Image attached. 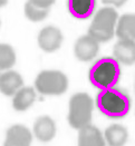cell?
<instances>
[{
    "label": "cell",
    "instance_id": "6da1fadb",
    "mask_svg": "<svg viewBox=\"0 0 135 146\" xmlns=\"http://www.w3.org/2000/svg\"><path fill=\"white\" fill-rule=\"evenodd\" d=\"M132 100L128 93L116 86L99 89L96 96V106L108 118L120 119L125 117L131 110Z\"/></svg>",
    "mask_w": 135,
    "mask_h": 146
},
{
    "label": "cell",
    "instance_id": "7a4b0ae2",
    "mask_svg": "<svg viewBox=\"0 0 135 146\" xmlns=\"http://www.w3.org/2000/svg\"><path fill=\"white\" fill-rule=\"evenodd\" d=\"M121 65L114 57H103L98 59L89 69V82L98 89L113 87L121 79Z\"/></svg>",
    "mask_w": 135,
    "mask_h": 146
},
{
    "label": "cell",
    "instance_id": "3957f363",
    "mask_svg": "<svg viewBox=\"0 0 135 146\" xmlns=\"http://www.w3.org/2000/svg\"><path fill=\"white\" fill-rule=\"evenodd\" d=\"M118 19L117 11L112 7L99 9L89 26L88 35L98 42H107L114 37L115 26Z\"/></svg>",
    "mask_w": 135,
    "mask_h": 146
},
{
    "label": "cell",
    "instance_id": "277c9868",
    "mask_svg": "<svg viewBox=\"0 0 135 146\" xmlns=\"http://www.w3.org/2000/svg\"><path fill=\"white\" fill-rule=\"evenodd\" d=\"M94 110V100L87 93H77L69 100L68 123L75 129H80L90 124Z\"/></svg>",
    "mask_w": 135,
    "mask_h": 146
},
{
    "label": "cell",
    "instance_id": "5b68a950",
    "mask_svg": "<svg viewBox=\"0 0 135 146\" xmlns=\"http://www.w3.org/2000/svg\"><path fill=\"white\" fill-rule=\"evenodd\" d=\"M35 88L46 96H58L68 88V78L61 70H43L37 75Z\"/></svg>",
    "mask_w": 135,
    "mask_h": 146
},
{
    "label": "cell",
    "instance_id": "8992f818",
    "mask_svg": "<svg viewBox=\"0 0 135 146\" xmlns=\"http://www.w3.org/2000/svg\"><path fill=\"white\" fill-rule=\"evenodd\" d=\"M63 39V34L57 27L47 26L38 34V45L45 52H54L61 48Z\"/></svg>",
    "mask_w": 135,
    "mask_h": 146
},
{
    "label": "cell",
    "instance_id": "52a82bcc",
    "mask_svg": "<svg viewBox=\"0 0 135 146\" xmlns=\"http://www.w3.org/2000/svg\"><path fill=\"white\" fill-rule=\"evenodd\" d=\"M99 50V42L94 38L85 35L78 38L74 46V52L78 60L80 61H90L94 59Z\"/></svg>",
    "mask_w": 135,
    "mask_h": 146
},
{
    "label": "cell",
    "instance_id": "ba28073f",
    "mask_svg": "<svg viewBox=\"0 0 135 146\" xmlns=\"http://www.w3.org/2000/svg\"><path fill=\"white\" fill-rule=\"evenodd\" d=\"M33 142V133L25 125L16 124L8 128L3 146H30Z\"/></svg>",
    "mask_w": 135,
    "mask_h": 146
},
{
    "label": "cell",
    "instance_id": "9c48e42d",
    "mask_svg": "<svg viewBox=\"0 0 135 146\" xmlns=\"http://www.w3.org/2000/svg\"><path fill=\"white\" fill-rule=\"evenodd\" d=\"M114 58L123 65L135 64V40L122 38L120 39L113 48Z\"/></svg>",
    "mask_w": 135,
    "mask_h": 146
},
{
    "label": "cell",
    "instance_id": "30bf717a",
    "mask_svg": "<svg viewBox=\"0 0 135 146\" xmlns=\"http://www.w3.org/2000/svg\"><path fill=\"white\" fill-rule=\"evenodd\" d=\"M55 121L49 116H40L34 124V135L39 142L48 143L56 135Z\"/></svg>",
    "mask_w": 135,
    "mask_h": 146
},
{
    "label": "cell",
    "instance_id": "8fae6325",
    "mask_svg": "<svg viewBox=\"0 0 135 146\" xmlns=\"http://www.w3.org/2000/svg\"><path fill=\"white\" fill-rule=\"evenodd\" d=\"M24 86L21 75L15 70L8 69L0 75V93L5 96H11Z\"/></svg>",
    "mask_w": 135,
    "mask_h": 146
},
{
    "label": "cell",
    "instance_id": "7c38bea8",
    "mask_svg": "<svg viewBox=\"0 0 135 146\" xmlns=\"http://www.w3.org/2000/svg\"><path fill=\"white\" fill-rule=\"evenodd\" d=\"M78 146H105L106 142L102 132L94 125H86L78 129Z\"/></svg>",
    "mask_w": 135,
    "mask_h": 146
},
{
    "label": "cell",
    "instance_id": "4fadbf2b",
    "mask_svg": "<svg viewBox=\"0 0 135 146\" xmlns=\"http://www.w3.org/2000/svg\"><path fill=\"white\" fill-rule=\"evenodd\" d=\"M67 8L74 18L85 20L95 11L96 0H67Z\"/></svg>",
    "mask_w": 135,
    "mask_h": 146
},
{
    "label": "cell",
    "instance_id": "5bb4252c",
    "mask_svg": "<svg viewBox=\"0 0 135 146\" xmlns=\"http://www.w3.org/2000/svg\"><path fill=\"white\" fill-rule=\"evenodd\" d=\"M36 100V90L33 87L23 86L12 95V107L17 111H25L34 105Z\"/></svg>",
    "mask_w": 135,
    "mask_h": 146
},
{
    "label": "cell",
    "instance_id": "9a60e30c",
    "mask_svg": "<svg viewBox=\"0 0 135 146\" xmlns=\"http://www.w3.org/2000/svg\"><path fill=\"white\" fill-rule=\"evenodd\" d=\"M105 142L108 146H124L128 139V132L121 124H112L105 129Z\"/></svg>",
    "mask_w": 135,
    "mask_h": 146
},
{
    "label": "cell",
    "instance_id": "2e32d148",
    "mask_svg": "<svg viewBox=\"0 0 135 146\" xmlns=\"http://www.w3.org/2000/svg\"><path fill=\"white\" fill-rule=\"evenodd\" d=\"M115 33L120 39L127 38L135 40V13H126L117 19Z\"/></svg>",
    "mask_w": 135,
    "mask_h": 146
},
{
    "label": "cell",
    "instance_id": "e0dca14e",
    "mask_svg": "<svg viewBox=\"0 0 135 146\" xmlns=\"http://www.w3.org/2000/svg\"><path fill=\"white\" fill-rule=\"evenodd\" d=\"M16 52L10 45L0 44V70L11 69L16 64Z\"/></svg>",
    "mask_w": 135,
    "mask_h": 146
},
{
    "label": "cell",
    "instance_id": "ac0fdd59",
    "mask_svg": "<svg viewBox=\"0 0 135 146\" xmlns=\"http://www.w3.org/2000/svg\"><path fill=\"white\" fill-rule=\"evenodd\" d=\"M49 13V8L39 7L35 3H33L30 0H28L25 5V15L26 17L33 21V23H39L43 21Z\"/></svg>",
    "mask_w": 135,
    "mask_h": 146
},
{
    "label": "cell",
    "instance_id": "d6986e66",
    "mask_svg": "<svg viewBox=\"0 0 135 146\" xmlns=\"http://www.w3.org/2000/svg\"><path fill=\"white\" fill-rule=\"evenodd\" d=\"M33 3H35L39 7H44V8H49L55 3L56 0H30Z\"/></svg>",
    "mask_w": 135,
    "mask_h": 146
},
{
    "label": "cell",
    "instance_id": "ffe728a7",
    "mask_svg": "<svg viewBox=\"0 0 135 146\" xmlns=\"http://www.w3.org/2000/svg\"><path fill=\"white\" fill-rule=\"evenodd\" d=\"M102 1L104 3H106V5H113V6L120 8V7H122L126 3L127 0H102Z\"/></svg>",
    "mask_w": 135,
    "mask_h": 146
},
{
    "label": "cell",
    "instance_id": "44dd1931",
    "mask_svg": "<svg viewBox=\"0 0 135 146\" xmlns=\"http://www.w3.org/2000/svg\"><path fill=\"white\" fill-rule=\"evenodd\" d=\"M7 3H8V0H0V8L5 7Z\"/></svg>",
    "mask_w": 135,
    "mask_h": 146
},
{
    "label": "cell",
    "instance_id": "7402d4cb",
    "mask_svg": "<svg viewBox=\"0 0 135 146\" xmlns=\"http://www.w3.org/2000/svg\"><path fill=\"white\" fill-rule=\"evenodd\" d=\"M1 73H2V70H0V75H1Z\"/></svg>",
    "mask_w": 135,
    "mask_h": 146
}]
</instances>
